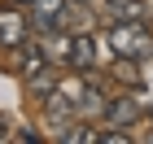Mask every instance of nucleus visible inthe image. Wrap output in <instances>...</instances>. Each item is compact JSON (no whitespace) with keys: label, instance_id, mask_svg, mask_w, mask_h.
Instances as JSON below:
<instances>
[{"label":"nucleus","instance_id":"obj_1","mask_svg":"<svg viewBox=\"0 0 153 144\" xmlns=\"http://www.w3.org/2000/svg\"><path fill=\"white\" fill-rule=\"evenodd\" d=\"M109 48H114V57L149 61L153 57V31L144 22H109Z\"/></svg>","mask_w":153,"mask_h":144},{"label":"nucleus","instance_id":"obj_2","mask_svg":"<svg viewBox=\"0 0 153 144\" xmlns=\"http://www.w3.org/2000/svg\"><path fill=\"white\" fill-rule=\"evenodd\" d=\"M61 92H66V100L74 105V118H105V100L109 96L101 92V87L92 83V79H66V83H57Z\"/></svg>","mask_w":153,"mask_h":144},{"label":"nucleus","instance_id":"obj_3","mask_svg":"<svg viewBox=\"0 0 153 144\" xmlns=\"http://www.w3.org/2000/svg\"><path fill=\"white\" fill-rule=\"evenodd\" d=\"M70 18V0H31V31H57Z\"/></svg>","mask_w":153,"mask_h":144},{"label":"nucleus","instance_id":"obj_4","mask_svg":"<svg viewBox=\"0 0 153 144\" xmlns=\"http://www.w3.org/2000/svg\"><path fill=\"white\" fill-rule=\"evenodd\" d=\"M26 39H31V18L18 9H0V48H22Z\"/></svg>","mask_w":153,"mask_h":144},{"label":"nucleus","instance_id":"obj_5","mask_svg":"<svg viewBox=\"0 0 153 144\" xmlns=\"http://www.w3.org/2000/svg\"><path fill=\"white\" fill-rule=\"evenodd\" d=\"M140 118H144V109L136 105V96L123 92V96H109L105 100V122L109 127H136Z\"/></svg>","mask_w":153,"mask_h":144},{"label":"nucleus","instance_id":"obj_6","mask_svg":"<svg viewBox=\"0 0 153 144\" xmlns=\"http://www.w3.org/2000/svg\"><path fill=\"white\" fill-rule=\"evenodd\" d=\"M149 4L144 0H109V22H144Z\"/></svg>","mask_w":153,"mask_h":144},{"label":"nucleus","instance_id":"obj_7","mask_svg":"<svg viewBox=\"0 0 153 144\" xmlns=\"http://www.w3.org/2000/svg\"><path fill=\"white\" fill-rule=\"evenodd\" d=\"M96 35H88V31H83V35H74V52H70V66H79V70H92L96 66Z\"/></svg>","mask_w":153,"mask_h":144},{"label":"nucleus","instance_id":"obj_8","mask_svg":"<svg viewBox=\"0 0 153 144\" xmlns=\"http://www.w3.org/2000/svg\"><path fill=\"white\" fill-rule=\"evenodd\" d=\"M44 52H48V61H70L74 35H61V26L57 31H44Z\"/></svg>","mask_w":153,"mask_h":144},{"label":"nucleus","instance_id":"obj_9","mask_svg":"<svg viewBox=\"0 0 153 144\" xmlns=\"http://www.w3.org/2000/svg\"><path fill=\"white\" fill-rule=\"evenodd\" d=\"M114 79L127 83V87H140V61H136V57H118L114 61Z\"/></svg>","mask_w":153,"mask_h":144},{"label":"nucleus","instance_id":"obj_10","mask_svg":"<svg viewBox=\"0 0 153 144\" xmlns=\"http://www.w3.org/2000/svg\"><path fill=\"white\" fill-rule=\"evenodd\" d=\"M57 140H66V144H96V131H88V127H66Z\"/></svg>","mask_w":153,"mask_h":144},{"label":"nucleus","instance_id":"obj_11","mask_svg":"<svg viewBox=\"0 0 153 144\" xmlns=\"http://www.w3.org/2000/svg\"><path fill=\"white\" fill-rule=\"evenodd\" d=\"M131 135L123 131V127H114V131H96V144H127Z\"/></svg>","mask_w":153,"mask_h":144},{"label":"nucleus","instance_id":"obj_12","mask_svg":"<svg viewBox=\"0 0 153 144\" xmlns=\"http://www.w3.org/2000/svg\"><path fill=\"white\" fill-rule=\"evenodd\" d=\"M13 135H18V131H13V127H9V118L0 114V144H4V140H13Z\"/></svg>","mask_w":153,"mask_h":144},{"label":"nucleus","instance_id":"obj_13","mask_svg":"<svg viewBox=\"0 0 153 144\" xmlns=\"http://www.w3.org/2000/svg\"><path fill=\"white\" fill-rule=\"evenodd\" d=\"M18 140H22V144H39V131H31V127H26V131H18Z\"/></svg>","mask_w":153,"mask_h":144},{"label":"nucleus","instance_id":"obj_14","mask_svg":"<svg viewBox=\"0 0 153 144\" xmlns=\"http://www.w3.org/2000/svg\"><path fill=\"white\" fill-rule=\"evenodd\" d=\"M9 4H31V0H9Z\"/></svg>","mask_w":153,"mask_h":144},{"label":"nucleus","instance_id":"obj_15","mask_svg":"<svg viewBox=\"0 0 153 144\" xmlns=\"http://www.w3.org/2000/svg\"><path fill=\"white\" fill-rule=\"evenodd\" d=\"M70 4H88V0H70Z\"/></svg>","mask_w":153,"mask_h":144}]
</instances>
